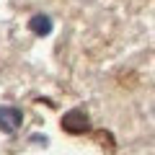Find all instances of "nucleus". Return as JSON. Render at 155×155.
<instances>
[{
    "instance_id": "nucleus-1",
    "label": "nucleus",
    "mask_w": 155,
    "mask_h": 155,
    "mask_svg": "<svg viewBox=\"0 0 155 155\" xmlns=\"http://www.w3.org/2000/svg\"><path fill=\"white\" fill-rule=\"evenodd\" d=\"M62 129H65L67 134H85L91 132V119L88 114H85L83 109H70L62 114Z\"/></svg>"
},
{
    "instance_id": "nucleus-2",
    "label": "nucleus",
    "mask_w": 155,
    "mask_h": 155,
    "mask_svg": "<svg viewBox=\"0 0 155 155\" xmlns=\"http://www.w3.org/2000/svg\"><path fill=\"white\" fill-rule=\"evenodd\" d=\"M23 124V114L18 106H0V129L5 134H13Z\"/></svg>"
},
{
    "instance_id": "nucleus-3",
    "label": "nucleus",
    "mask_w": 155,
    "mask_h": 155,
    "mask_svg": "<svg viewBox=\"0 0 155 155\" xmlns=\"http://www.w3.org/2000/svg\"><path fill=\"white\" fill-rule=\"evenodd\" d=\"M28 28H31V34H36V36H49L52 34V18L47 16V13H36V16H31V21H28Z\"/></svg>"
}]
</instances>
